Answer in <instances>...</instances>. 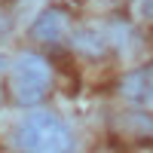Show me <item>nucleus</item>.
<instances>
[{
    "label": "nucleus",
    "instance_id": "obj_1",
    "mask_svg": "<svg viewBox=\"0 0 153 153\" xmlns=\"http://www.w3.org/2000/svg\"><path fill=\"white\" fill-rule=\"evenodd\" d=\"M16 141L28 153H68L74 147V138L65 120H58L49 110H31L19 123Z\"/></svg>",
    "mask_w": 153,
    "mask_h": 153
},
{
    "label": "nucleus",
    "instance_id": "obj_2",
    "mask_svg": "<svg viewBox=\"0 0 153 153\" xmlns=\"http://www.w3.org/2000/svg\"><path fill=\"white\" fill-rule=\"evenodd\" d=\"M49 65L37 55V52H22L12 65V89H16V98L25 107L40 104L49 92Z\"/></svg>",
    "mask_w": 153,
    "mask_h": 153
},
{
    "label": "nucleus",
    "instance_id": "obj_3",
    "mask_svg": "<svg viewBox=\"0 0 153 153\" xmlns=\"http://www.w3.org/2000/svg\"><path fill=\"white\" fill-rule=\"evenodd\" d=\"M68 34V16L58 9H46L37 16V22L31 25V37L40 43H61V37Z\"/></svg>",
    "mask_w": 153,
    "mask_h": 153
},
{
    "label": "nucleus",
    "instance_id": "obj_4",
    "mask_svg": "<svg viewBox=\"0 0 153 153\" xmlns=\"http://www.w3.org/2000/svg\"><path fill=\"white\" fill-rule=\"evenodd\" d=\"M147 98H150V104H153V89H150V95H147Z\"/></svg>",
    "mask_w": 153,
    "mask_h": 153
},
{
    "label": "nucleus",
    "instance_id": "obj_5",
    "mask_svg": "<svg viewBox=\"0 0 153 153\" xmlns=\"http://www.w3.org/2000/svg\"><path fill=\"white\" fill-rule=\"evenodd\" d=\"M0 71H3V55H0Z\"/></svg>",
    "mask_w": 153,
    "mask_h": 153
}]
</instances>
